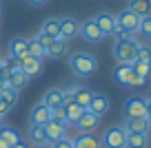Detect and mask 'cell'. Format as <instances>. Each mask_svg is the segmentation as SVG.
I'll return each instance as SVG.
<instances>
[{
	"mask_svg": "<svg viewBox=\"0 0 151 148\" xmlns=\"http://www.w3.org/2000/svg\"><path fill=\"white\" fill-rule=\"evenodd\" d=\"M69 66L78 78H91L98 71V60H96L93 53L80 51V53H76V56L69 58Z\"/></svg>",
	"mask_w": 151,
	"mask_h": 148,
	"instance_id": "1",
	"label": "cell"
},
{
	"mask_svg": "<svg viewBox=\"0 0 151 148\" xmlns=\"http://www.w3.org/2000/svg\"><path fill=\"white\" fill-rule=\"evenodd\" d=\"M113 82L118 84H124V86H142V84H147V78H140V75L133 71L131 64H120L113 69Z\"/></svg>",
	"mask_w": 151,
	"mask_h": 148,
	"instance_id": "2",
	"label": "cell"
},
{
	"mask_svg": "<svg viewBox=\"0 0 151 148\" xmlns=\"http://www.w3.org/2000/svg\"><path fill=\"white\" fill-rule=\"evenodd\" d=\"M140 42L138 40H127V42H116L113 44V58L120 62V64H133L136 62V53Z\"/></svg>",
	"mask_w": 151,
	"mask_h": 148,
	"instance_id": "3",
	"label": "cell"
},
{
	"mask_svg": "<svg viewBox=\"0 0 151 148\" xmlns=\"http://www.w3.org/2000/svg\"><path fill=\"white\" fill-rule=\"evenodd\" d=\"M124 142H127V130L122 126H109L102 133L100 146L102 148H124Z\"/></svg>",
	"mask_w": 151,
	"mask_h": 148,
	"instance_id": "4",
	"label": "cell"
},
{
	"mask_svg": "<svg viewBox=\"0 0 151 148\" xmlns=\"http://www.w3.org/2000/svg\"><path fill=\"white\" fill-rule=\"evenodd\" d=\"M122 111L127 117H147V100L140 95H131L122 104Z\"/></svg>",
	"mask_w": 151,
	"mask_h": 148,
	"instance_id": "5",
	"label": "cell"
},
{
	"mask_svg": "<svg viewBox=\"0 0 151 148\" xmlns=\"http://www.w3.org/2000/svg\"><path fill=\"white\" fill-rule=\"evenodd\" d=\"M91 88L87 86H78V84H73V86L65 88V100H73L76 104H80L82 108L89 106V100H91Z\"/></svg>",
	"mask_w": 151,
	"mask_h": 148,
	"instance_id": "6",
	"label": "cell"
},
{
	"mask_svg": "<svg viewBox=\"0 0 151 148\" xmlns=\"http://www.w3.org/2000/svg\"><path fill=\"white\" fill-rule=\"evenodd\" d=\"M116 20H118V24L124 29V31H129L133 36V33H138V29H140V16L138 14H133L131 9H124V11H120L118 16H116Z\"/></svg>",
	"mask_w": 151,
	"mask_h": 148,
	"instance_id": "7",
	"label": "cell"
},
{
	"mask_svg": "<svg viewBox=\"0 0 151 148\" xmlns=\"http://www.w3.org/2000/svg\"><path fill=\"white\" fill-rule=\"evenodd\" d=\"M16 62H18V69L22 71L27 78H36V75L40 73V69H42V62L38 60V58H33V56H22Z\"/></svg>",
	"mask_w": 151,
	"mask_h": 148,
	"instance_id": "8",
	"label": "cell"
},
{
	"mask_svg": "<svg viewBox=\"0 0 151 148\" xmlns=\"http://www.w3.org/2000/svg\"><path fill=\"white\" fill-rule=\"evenodd\" d=\"M98 124H100V117L96 115V113H91L89 108H85L82 115H80V120L76 122L73 126L80 130V133H91L93 128H98Z\"/></svg>",
	"mask_w": 151,
	"mask_h": 148,
	"instance_id": "9",
	"label": "cell"
},
{
	"mask_svg": "<svg viewBox=\"0 0 151 148\" xmlns=\"http://www.w3.org/2000/svg\"><path fill=\"white\" fill-rule=\"evenodd\" d=\"M49 120H51V108H47L42 102L36 104L31 108V113H29V124L31 126H45Z\"/></svg>",
	"mask_w": 151,
	"mask_h": 148,
	"instance_id": "10",
	"label": "cell"
},
{
	"mask_svg": "<svg viewBox=\"0 0 151 148\" xmlns=\"http://www.w3.org/2000/svg\"><path fill=\"white\" fill-rule=\"evenodd\" d=\"M109 106H111V102H109V97L104 95V93H91V100H89V111L96 113L98 117H102L104 113L109 111Z\"/></svg>",
	"mask_w": 151,
	"mask_h": 148,
	"instance_id": "11",
	"label": "cell"
},
{
	"mask_svg": "<svg viewBox=\"0 0 151 148\" xmlns=\"http://www.w3.org/2000/svg\"><path fill=\"white\" fill-rule=\"evenodd\" d=\"M5 82H7V86H11V88H16V91H22L24 86H27V82H29V78L22 73V71L16 66V69H11V71H5Z\"/></svg>",
	"mask_w": 151,
	"mask_h": 148,
	"instance_id": "12",
	"label": "cell"
},
{
	"mask_svg": "<svg viewBox=\"0 0 151 148\" xmlns=\"http://www.w3.org/2000/svg\"><path fill=\"white\" fill-rule=\"evenodd\" d=\"M93 20H96V24H98V29L102 31V36H113V29H116V24H118V20H116L113 14H109V11H100Z\"/></svg>",
	"mask_w": 151,
	"mask_h": 148,
	"instance_id": "13",
	"label": "cell"
},
{
	"mask_svg": "<svg viewBox=\"0 0 151 148\" xmlns=\"http://www.w3.org/2000/svg\"><path fill=\"white\" fill-rule=\"evenodd\" d=\"M67 126H69V124H60V122L49 120L47 124H45V135H47V144H53V142H58V139L65 137Z\"/></svg>",
	"mask_w": 151,
	"mask_h": 148,
	"instance_id": "14",
	"label": "cell"
},
{
	"mask_svg": "<svg viewBox=\"0 0 151 148\" xmlns=\"http://www.w3.org/2000/svg\"><path fill=\"white\" fill-rule=\"evenodd\" d=\"M80 33V22L76 18H60V40H71Z\"/></svg>",
	"mask_w": 151,
	"mask_h": 148,
	"instance_id": "15",
	"label": "cell"
},
{
	"mask_svg": "<svg viewBox=\"0 0 151 148\" xmlns=\"http://www.w3.org/2000/svg\"><path fill=\"white\" fill-rule=\"evenodd\" d=\"M80 33H82V38H85L87 42H100V40L104 38L93 18H91V20H85V22L80 24Z\"/></svg>",
	"mask_w": 151,
	"mask_h": 148,
	"instance_id": "16",
	"label": "cell"
},
{
	"mask_svg": "<svg viewBox=\"0 0 151 148\" xmlns=\"http://www.w3.org/2000/svg\"><path fill=\"white\" fill-rule=\"evenodd\" d=\"M149 126H151V122L147 117H127L122 128L127 133H149Z\"/></svg>",
	"mask_w": 151,
	"mask_h": 148,
	"instance_id": "17",
	"label": "cell"
},
{
	"mask_svg": "<svg viewBox=\"0 0 151 148\" xmlns=\"http://www.w3.org/2000/svg\"><path fill=\"white\" fill-rule=\"evenodd\" d=\"M42 104L47 108L62 106V104H65V91H62V88H49V91L45 93V97H42Z\"/></svg>",
	"mask_w": 151,
	"mask_h": 148,
	"instance_id": "18",
	"label": "cell"
},
{
	"mask_svg": "<svg viewBox=\"0 0 151 148\" xmlns=\"http://www.w3.org/2000/svg\"><path fill=\"white\" fill-rule=\"evenodd\" d=\"M65 115H67V124H76V122L80 120V115H82V111L85 108L80 106V104H76L73 100H65Z\"/></svg>",
	"mask_w": 151,
	"mask_h": 148,
	"instance_id": "19",
	"label": "cell"
},
{
	"mask_svg": "<svg viewBox=\"0 0 151 148\" xmlns=\"http://www.w3.org/2000/svg\"><path fill=\"white\" fill-rule=\"evenodd\" d=\"M27 44H29L27 38H14L11 44H9V58L20 60L22 56H27Z\"/></svg>",
	"mask_w": 151,
	"mask_h": 148,
	"instance_id": "20",
	"label": "cell"
},
{
	"mask_svg": "<svg viewBox=\"0 0 151 148\" xmlns=\"http://www.w3.org/2000/svg\"><path fill=\"white\" fill-rule=\"evenodd\" d=\"M124 148H149V135L147 133H127Z\"/></svg>",
	"mask_w": 151,
	"mask_h": 148,
	"instance_id": "21",
	"label": "cell"
},
{
	"mask_svg": "<svg viewBox=\"0 0 151 148\" xmlns=\"http://www.w3.org/2000/svg\"><path fill=\"white\" fill-rule=\"evenodd\" d=\"M73 148H100V142L93 133H80L73 139Z\"/></svg>",
	"mask_w": 151,
	"mask_h": 148,
	"instance_id": "22",
	"label": "cell"
},
{
	"mask_svg": "<svg viewBox=\"0 0 151 148\" xmlns=\"http://www.w3.org/2000/svg\"><path fill=\"white\" fill-rule=\"evenodd\" d=\"M62 56H67V40L56 38V40L47 46V58H62Z\"/></svg>",
	"mask_w": 151,
	"mask_h": 148,
	"instance_id": "23",
	"label": "cell"
},
{
	"mask_svg": "<svg viewBox=\"0 0 151 148\" xmlns=\"http://www.w3.org/2000/svg\"><path fill=\"white\" fill-rule=\"evenodd\" d=\"M29 142H31L33 146H45V144H47L45 126H29Z\"/></svg>",
	"mask_w": 151,
	"mask_h": 148,
	"instance_id": "24",
	"label": "cell"
},
{
	"mask_svg": "<svg viewBox=\"0 0 151 148\" xmlns=\"http://www.w3.org/2000/svg\"><path fill=\"white\" fill-rule=\"evenodd\" d=\"M127 9H131L133 14H138L140 18H145V16L151 14V2L149 0H131Z\"/></svg>",
	"mask_w": 151,
	"mask_h": 148,
	"instance_id": "25",
	"label": "cell"
},
{
	"mask_svg": "<svg viewBox=\"0 0 151 148\" xmlns=\"http://www.w3.org/2000/svg\"><path fill=\"white\" fill-rule=\"evenodd\" d=\"M40 31L51 36V38H60V18H47L42 22V29H40Z\"/></svg>",
	"mask_w": 151,
	"mask_h": 148,
	"instance_id": "26",
	"label": "cell"
},
{
	"mask_svg": "<svg viewBox=\"0 0 151 148\" xmlns=\"http://www.w3.org/2000/svg\"><path fill=\"white\" fill-rule=\"evenodd\" d=\"M27 56H33V58H38V60H42V58H47V49H45L36 38H31L29 44H27Z\"/></svg>",
	"mask_w": 151,
	"mask_h": 148,
	"instance_id": "27",
	"label": "cell"
},
{
	"mask_svg": "<svg viewBox=\"0 0 151 148\" xmlns=\"http://www.w3.org/2000/svg\"><path fill=\"white\" fill-rule=\"evenodd\" d=\"M0 139H2L5 144H9V146L22 142V139H20V135H18V130H14V128H0Z\"/></svg>",
	"mask_w": 151,
	"mask_h": 148,
	"instance_id": "28",
	"label": "cell"
},
{
	"mask_svg": "<svg viewBox=\"0 0 151 148\" xmlns=\"http://www.w3.org/2000/svg\"><path fill=\"white\" fill-rule=\"evenodd\" d=\"M0 97H2V100H5L11 108L18 104V91H16V88H11V86H5V88H2V91H0Z\"/></svg>",
	"mask_w": 151,
	"mask_h": 148,
	"instance_id": "29",
	"label": "cell"
},
{
	"mask_svg": "<svg viewBox=\"0 0 151 148\" xmlns=\"http://www.w3.org/2000/svg\"><path fill=\"white\" fill-rule=\"evenodd\" d=\"M136 60H140V62H147V64H151V46H149V44H140V46H138Z\"/></svg>",
	"mask_w": 151,
	"mask_h": 148,
	"instance_id": "30",
	"label": "cell"
},
{
	"mask_svg": "<svg viewBox=\"0 0 151 148\" xmlns=\"http://www.w3.org/2000/svg\"><path fill=\"white\" fill-rule=\"evenodd\" d=\"M133 71H136L140 78H149V73H151V64H147V62H140V60H136L133 62Z\"/></svg>",
	"mask_w": 151,
	"mask_h": 148,
	"instance_id": "31",
	"label": "cell"
},
{
	"mask_svg": "<svg viewBox=\"0 0 151 148\" xmlns=\"http://www.w3.org/2000/svg\"><path fill=\"white\" fill-rule=\"evenodd\" d=\"M138 31H140L145 38H149V40H151V14L145 16V18L140 20V29H138Z\"/></svg>",
	"mask_w": 151,
	"mask_h": 148,
	"instance_id": "32",
	"label": "cell"
},
{
	"mask_svg": "<svg viewBox=\"0 0 151 148\" xmlns=\"http://www.w3.org/2000/svg\"><path fill=\"white\" fill-rule=\"evenodd\" d=\"M113 36H116V42H127V40H131V33L124 31L120 24H116V29H113Z\"/></svg>",
	"mask_w": 151,
	"mask_h": 148,
	"instance_id": "33",
	"label": "cell"
},
{
	"mask_svg": "<svg viewBox=\"0 0 151 148\" xmlns=\"http://www.w3.org/2000/svg\"><path fill=\"white\" fill-rule=\"evenodd\" d=\"M51 120H53V122H60V124H67L65 106H58V108H51Z\"/></svg>",
	"mask_w": 151,
	"mask_h": 148,
	"instance_id": "34",
	"label": "cell"
},
{
	"mask_svg": "<svg viewBox=\"0 0 151 148\" xmlns=\"http://www.w3.org/2000/svg\"><path fill=\"white\" fill-rule=\"evenodd\" d=\"M33 38H36V40H38V42H40V44H42V46H45V49H47V46H49V44H51V42H53V40H56V38H51V36H47V33H42V31H38V33H36V36H33Z\"/></svg>",
	"mask_w": 151,
	"mask_h": 148,
	"instance_id": "35",
	"label": "cell"
},
{
	"mask_svg": "<svg viewBox=\"0 0 151 148\" xmlns=\"http://www.w3.org/2000/svg\"><path fill=\"white\" fill-rule=\"evenodd\" d=\"M51 148H73V139L62 137V139H58V142H53V144H51Z\"/></svg>",
	"mask_w": 151,
	"mask_h": 148,
	"instance_id": "36",
	"label": "cell"
},
{
	"mask_svg": "<svg viewBox=\"0 0 151 148\" xmlns=\"http://www.w3.org/2000/svg\"><path fill=\"white\" fill-rule=\"evenodd\" d=\"M9 111H11V106H9V104L5 102V100H2V97H0V117H5L7 113H9Z\"/></svg>",
	"mask_w": 151,
	"mask_h": 148,
	"instance_id": "37",
	"label": "cell"
},
{
	"mask_svg": "<svg viewBox=\"0 0 151 148\" xmlns=\"http://www.w3.org/2000/svg\"><path fill=\"white\" fill-rule=\"evenodd\" d=\"M27 2H29L31 7H42V5H47L49 0H27Z\"/></svg>",
	"mask_w": 151,
	"mask_h": 148,
	"instance_id": "38",
	"label": "cell"
},
{
	"mask_svg": "<svg viewBox=\"0 0 151 148\" xmlns=\"http://www.w3.org/2000/svg\"><path fill=\"white\" fill-rule=\"evenodd\" d=\"M147 120L151 122V100H147Z\"/></svg>",
	"mask_w": 151,
	"mask_h": 148,
	"instance_id": "39",
	"label": "cell"
},
{
	"mask_svg": "<svg viewBox=\"0 0 151 148\" xmlns=\"http://www.w3.org/2000/svg\"><path fill=\"white\" fill-rule=\"evenodd\" d=\"M11 148H29V146H27V144H24V142H18V144H14V146H11Z\"/></svg>",
	"mask_w": 151,
	"mask_h": 148,
	"instance_id": "40",
	"label": "cell"
},
{
	"mask_svg": "<svg viewBox=\"0 0 151 148\" xmlns=\"http://www.w3.org/2000/svg\"><path fill=\"white\" fill-rule=\"evenodd\" d=\"M7 86V82H5V78H2V75H0V91H2V88Z\"/></svg>",
	"mask_w": 151,
	"mask_h": 148,
	"instance_id": "41",
	"label": "cell"
},
{
	"mask_svg": "<svg viewBox=\"0 0 151 148\" xmlns=\"http://www.w3.org/2000/svg\"><path fill=\"white\" fill-rule=\"evenodd\" d=\"M31 148H45V146H31Z\"/></svg>",
	"mask_w": 151,
	"mask_h": 148,
	"instance_id": "42",
	"label": "cell"
},
{
	"mask_svg": "<svg viewBox=\"0 0 151 148\" xmlns=\"http://www.w3.org/2000/svg\"><path fill=\"white\" fill-rule=\"evenodd\" d=\"M0 122H2V117H0Z\"/></svg>",
	"mask_w": 151,
	"mask_h": 148,
	"instance_id": "43",
	"label": "cell"
},
{
	"mask_svg": "<svg viewBox=\"0 0 151 148\" xmlns=\"http://www.w3.org/2000/svg\"><path fill=\"white\" fill-rule=\"evenodd\" d=\"M149 2H151V0H149Z\"/></svg>",
	"mask_w": 151,
	"mask_h": 148,
	"instance_id": "44",
	"label": "cell"
}]
</instances>
